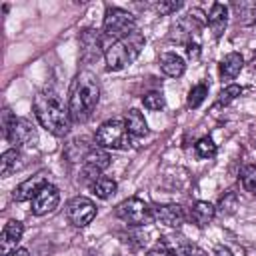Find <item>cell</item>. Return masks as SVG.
Returning a JSON list of instances; mask_svg holds the SVG:
<instances>
[{"mask_svg": "<svg viewBox=\"0 0 256 256\" xmlns=\"http://www.w3.org/2000/svg\"><path fill=\"white\" fill-rule=\"evenodd\" d=\"M32 110H34V116L40 122V126L44 130H48L52 136H58V138L68 136L72 118H70L68 106H64V102L56 90H52V88L40 90L32 100Z\"/></svg>", "mask_w": 256, "mask_h": 256, "instance_id": "1", "label": "cell"}, {"mask_svg": "<svg viewBox=\"0 0 256 256\" xmlns=\"http://www.w3.org/2000/svg\"><path fill=\"white\" fill-rule=\"evenodd\" d=\"M98 100H100V84L96 74L90 70L78 72L70 84V94H68V112L72 122L84 124L92 116Z\"/></svg>", "mask_w": 256, "mask_h": 256, "instance_id": "2", "label": "cell"}, {"mask_svg": "<svg viewBox=\"0 0 256 256\" xmlns=\"http://www.w3.org/2000/svg\"><path fill=\"white\" fill-rule=\"evenodd\" d=\"M146 44V38L144 34L136 28L134 32H130L128 36L112 42L106 52H104V62H106V70H122L126 66H130L142 52Z\"/></svg>", "mask_w": 256, "mask_h": 256, "instance_id": "3", "label": "cell"}, {"mask_svg": "<svg viewBox=\"0 0 256 256\" xmlns=\"http://www.w3.org/2000/svg\"><path fill=\"white\" fill-rule=\"evenodd\" d=\"M2 134L14 148H34L38 144V130L28 118L14 116L8 108L2 112Z\"/></svg>", "mask_w": 256, "mask_h": 256, "instance_id": "4", "label": "cell"}, {"mask_svg": "<svg viewBox=\"0 0 256 256\" xmlns=\"http://www.w3.org/2000/svg\"><path fill=\"white\" fill-rule=\"evenodd\" d=\"M136 30V18L124 10V8H106L104 20H102V38L104 46L108 48L112 42L128 36L130 32Z\"/></svg>", "mask_w": 256, "mask_h": 256, "instance_id": "5", "label": "cell"}, {"mask_svg": "<svg viewBox=\"0 0 256 256\" xmlns=\"http://www.w3.org/2000/svg\"><path fill=\"white\" fill-rule=\"evenodd\" d=\"M94 138H96V144L106 150H128L132 148V140H134L126 130V122L120 118L102 122Z\"/></svg>", "mask_w": 256, "mask_h": 256, "instance_id": "6", "label": "cell"}, {"mask_svg": "<svg viewBox=\"0 0 256 256\" xmlns=\"http://www.w3.org/2000/svg\"><path fill=\"white\" fill-rule=\"evenodd\" d=\"M116 216L126 222L128 226H146L154 222L152 218V206H148L142 198H126L116 206Z\"/></svg>", "mask_w": 256, "mask_h": 256, "instance_id": "7", "label": "cell"}, {"mask_svg": "<svg viewBox=\"0 0 256 256\" xmlns=\"http://www.w3.org/2000/svg\"><path fill=\"white\" fill-rule=\"evenodd\" d=\"M96 204L86 196H74L66 206V216L72 226L84 228L96 218Z\"/></svg>", "mask_w": 256, "mask_h": 256, "instance_id": "8", "label": "cell"}, {"mask_svg": "<svg viewBox=\"0 0 256 256\" xmlns=\"http://www.w3.org/2000/svg\"><path fill=\"white\" fill-rule=\"evenodd\" d=\"M160 248L168 250L172 256H208L206 250H202L198 244L188 240L186 236L174 232V234H164L160 236Z\"/></svg>", "mask_w": 256, "mask_h": 256, "instance_id": "9", "label": "cell"}, {"mask_svg": "<svg viewBox=\"0 0 256 256\" xmlns=\"http://www.w3.org/2000/svg\"><path fill=\"white\" fill-rule=\"evenodd\" d=\"M60 204V190L54 186V184H44L38 194L30 200V212L34 216H44L48 212H52L54 208H58Z\"/></svg>", "mask_w": 256, "mask_h": 256, "instance_id": "10", "label": "cell"}, {"mask_svg": "<svg viewBox=\"0 0 256 256\" xmlns=\"http://www.w3.org/2000/svg\"><path fill=\"white\" fill-rule=\"evenodd\" d=\"M152 218L158 224H164L168 228L178 230L184 224L186 214H184V208L180 204H154L152 206Z\"/></svg>", "mask_w": 256, "mask_h": 256, "instance_id": "11", "label": "cell"}, {"mask_svg": "<svg viewBox=\"0 0 256 256\" xmlns=\"http://www.w3.org/2000/svg\"><path fill=\"white\" fill-rule=\"evenodd\" d=\"M80 48H82V58L84 60H90V58H96L100 52H106V46H104V38L98 30L94 28H86L80 32Z\"/></svg>", "mask_w": 256, "mask_h": 256, "instance_id": "12", "label": "cell"}, {"mask_svg": "<svg viewBox=\"0 0 256 256\" xmlns=\"http://www.w3.org/2000/svg\"><path fill=\"white\" fill-rule=\"evenodd\" d=\"M44 184H48L46 174H44V172H38V174H34V176H30V178H26L24 182H20V184L14 188V192H12V198H14L16 202L32 200Z\"/></svg>", "mask_w": 256, "mask_h": 256, "instance_id": "13", "label": "cell"}, {"mask_svg": "<svg viewBox=\"0 0 256 256\" xmlns=\"http://www.w3.org/2000/svg\"><path fill=\"white\" fill-rule=\"evenodd\" d=\"M206 24H208V28H210V32L216 40L222 38L224 30L228 26V6L222 4V2H214L208 16H206Z\"/></svg>", "mask_w": 256, "mask_h": 256, "instance_id": "14", "label": "cell"}, {"mask_svg": "<svg viewBox=\"0 0 256 256\" xmlns=\"http://www.w3.org/2000/svg\"><path fill=\"white\" fill-rule=\"evenodd\" d=\"M230 8H232L236 24H242V26L256 24V2L254 0H240V2L236 0L230 4Z\"/></svg>", "mask_w": 256, "mask_h": 256, "instance_id": "15", "label": "cell"}, {"mask_svg": "<svg viewBox=\"0 0 256 256\" xmlns=\"http://www.w3.org/2000/svg\"><path fill=\"white\" fill-rule=\"evenodd\" d=\"M158 64H160V70H162L168 78H180V76L184 74V70H186L184 58L178 56L176 52H164V54H160Z\"/></svg>", "mask_w": 256, "mask_h": 256, "instance_id": "16", "label": "cell"}, {"mask_svg": "<svg viewBox=\"0 0 256 256\" xmlns=\"http://www.w3.org/2000/svg\"><path fill=\"white\" fill-rule=\"evenodd\" d=\"M214 216H216V208H214L210 202H204V200L194 202V204L190 206V210H188V218H190L198 228L210 224V222L214 220Z\"/></svg>", "mask_w": 256, "mask_h": 256, "instance_id": "17", "label": "cell"}, {"mask_svg": "<svg viewBox=\"0 0 256 256\" xmlns=\"http://www.w3.org/2000/svg\"><path fill=\"white\" fill-rule=\"evenodd\" d=\"M124 122H126V130L132 138H144L148 134V124L144 120V114L138 108L128 110L124 116Z\"/></svg>", "mask_w": 256, "mask_h": 256, "instance_id": "18", "label": "cell"}, {"mask_svg": "<svg viewBox=\"0 0 256 256\" xmlns=\"http://www.w3.org/2000/svg\"><path fill=\"white\" fill-rule=\"evenodd\" d=\"M242 68H244V58H242V54L230 52V54H226V56L222 58V62H220V76H222V80H232V78H236V76L240 74Z\"/></svg>", "mask_w": 256, "mask_h": 256, "instance_id": "19", "label": "cell"}, {"mask_svg": "<svg viewBox=\"0 0 256 256\" xmlns=\"http://www.w3.org/2000/svg\"><path fill=\"white\" fill-rule=\"evenodd\" d=\"M22 234H24V224H22V222H18V220H8V222L4 224V228H2V250H4V254L10 252V250H8L10 246H16V244L20 242Z\"/></svg>", "mask_w": 256, "mask_h": 256, "instance_id": "20", "label": "cell"}, {"mask_svg": "<svg viewBox=\"0 0 256 256\" xmlns=\"http://www.w3.org/2000/svg\"><path fill=\"white\" fill-rule=\"evenodd\" d=\"M84 164L86 166H92V168H96V170H106L108 166H110V162H112V158H110V154H108V150L106 148H102V146H92L86 154H84Z\"/></svg>", "mask_w": 256, "mask_h": 256, "instance_id": "21", "label": "cell"}, {"mask_svg": "<svg viewBox=\"0 0 256 256\" xmlns=\"http://www.w3.org/2000/svg\"><path fill=\"white\" fill-rule=\"evenodd\" d=\"M92 192L100 198V200H108L110 196H114L116 194V190H118V184H116V180L114 178H110V176H100L92 186Z\"/></svg>", "mask_w": 256, "mask_h": 256, "instance_id": "22", "label": "cell"}, {"mask_svg": "<svg viewBox=\"0 0 256 256\" xmlns=\"http://www.w3.org/2000/svg\"><path fill=\"white\" fill-rule=\"evenodd\" d=\"M18 160H20L18 148H8V150H4L2 156H0V174H2L4 178L10 176V174L16 170Z\"/></svg>", "mask_w": 256, "mask_h": 256, "instance_id": "23", "label": "cell"}, {"mask_svg": "<svg viewBox=\"0 0 256 256\" xmlns=\"http://www.w3.org/2000/svg\"><path fill=\"white\" fill-rule=\"evenodd\" d=\"M240 184L246 192H250L256 198V166L254 164H248L240 170Z\"/></svg>", "mask_w": 256, "mask_h": 256, "instance_id": "24", "label": "cell"}, {"mask_svg": "<svg viewBox=\"0 0 256 256\" xmlns=\"http://www.w3.org/2000/svg\"><path fill=\"white\" fill-rule=\"evenodd\" d=\"M208 90H210V86L206 82H198L196 86H192V90L188 92V106L190 108H198L206 100Z\"/></svg>", "mask_w": 256, "mask_h": 256, "instance_id": "25", "label": "cell"}, {"mask_svg": "<svg viewBox=\"0 0 256 256\" xmlns=\"http://www.w3.org/2000/svg\"><path fill=\"white\" fill-rule=\"evenodd\" d=\"M240 94H242V86H238V84H228L226 88L220 90V94H218V98H216V106H228V104H230L232 100H236Z\"/></svg>", "mask_w": 256, "mask_h": 256, "instance_id": "26", "label": "cell"}, {"mask_svg": "<svg viewBox=\"0 0 256 256\" xmlns=\"http://www.w3.org/2000/svg\"><path fill=\"white\" fill-rule=\"evenodd\" d=\"M194 150H196V154H198L200 158H212V156H216V152H218V148H216V144H214V140H212L210 136L200 138V140L194 144Z\"/></svg>", "mask_w": 256, "mask_h": 256, "instance_id": "27", "label": "cell"}, {"mask_svg": "<svg viewBox=\"0 0 256 256\" xmlns=\"http://www.w3.org/2000/svg\"><path fill=\"white\" fill-rule=\"evenodd\" d=\"M142 104H144V108L156 112V110H162L166 106V100H164L162 92H148L142 96Z\"/></svg>", "mask_w": 256, "mask_h": 256, "instance_id": "28", "label": "cell"}, {"mask_svg": "<svg viewBox=\"0 0 256 256\" xmlns=\"http://www.w3.org/2000/svg\"><path fill=\"white\" fill-rule=\"evenodd\" d=\"M218 208H220V214H232L238 208V196L234 192L224 194L222 200H220V204H218Z\"/></svg>", "mask_w": 256, "mask_h": 256, "instance_id": "29", "label": "cell"}, {"mask_svg": "<svg viewBox=\"0 0 256 256\" xmlns=\"http://www.w3.org/2000/svg\"><path fill=\"white\" fill-rule=\"evenodd\" d=\"M184 4L182 2H158L156 4V10L160 16H168V14H174L176 10H180Z\"/></svg>", "mask_w": 256, "mask_h": 256, "instance_id": "30", "label": "cell"}, {"mask_svg": "<svg viewBox=\"0 0 256 256\" xmlns=\"http://www.w3.org/2000/svg\"><path fill=\"white\" fill-rule=\"evenodd\" d=\"M186 54H188L190 58H198V56H200V42L188 44V46H186Z\"/></svg>", "mask_w": 256, "mask_h": 256, "instance_id": "31", "label": "cell"}, {"mask_svg": "<svg viewBox=\"0 0 256 256\" xmlns=\"http://www.w3.org/2000/svg\"><path fill=\"white\" fill-rule=\"evenodd\" d=\"M214 256H234V254H232V250L228 246H216Z\"/></svg>", "mask_w": 256, "mask_h": 256, "instance_id": "32", "label": "cell"}, {"mask_svg": "<svg viewBox=\"0 0 256 256\" xmlns=\"http://www.w3.org/2000/svg\"><path fill=\"white\" fill-rule=\"evenodd\" d=\"M4 256H30V252H28L26 248H14V250L6 252Z\"/></svg>", "mask_w": 256, "mask_h": 256, "instance_id": "33", "label": "cell"}, {"mask_svg": "<svg viewBox=\"0 0 256 256\" xmlns=\"http://www.w3.org/2000/svg\"><path fill=\"white\" fill-rule=\"evenodd\" d=\"M146 256H172L168 250H164V248H154V250H150V252H146Z\"/></svg>", "mask_w": 256, "mask_h": 256, "instance_id": "34", "label": "cell"}]
</instances>
